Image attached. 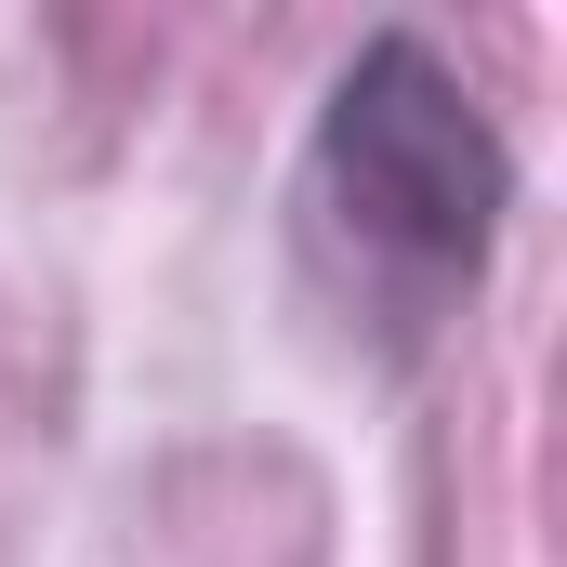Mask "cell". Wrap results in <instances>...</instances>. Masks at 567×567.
Masks as SVG:
<instances>
[{
	"mask_svg": "<svg viewBox=\"0 0 567 567\" xmlns=\"http://www.w3.org/2000/svg\"><path fill=\"white\" fill-rule=\"evenodd\" d=\"M290 212H303V251H317L330 303L383 357H423L502 251L515 145L423 27H370L317 93Z\"/></svg>",
	"mask_w": 567,
	"mask_h": 567,
	"instance_id": "cell-1",
	"label": "cell"
}]
</instances>
